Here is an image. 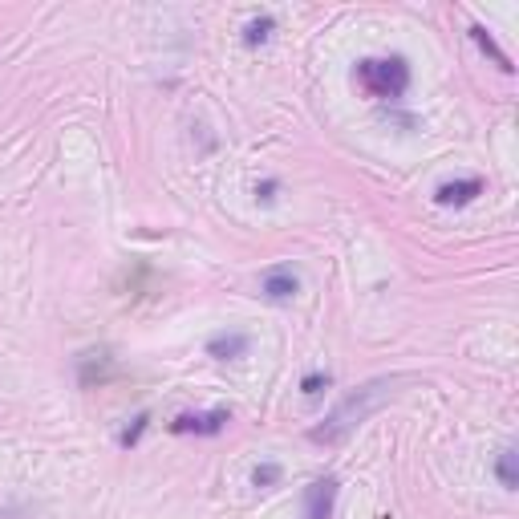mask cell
Here are the masks:
<instances>
[{
    "label": "cell",
    "mask_w": 519,
    "mask_h": 519,
    "mask_svg": "<svg viewBox=\"0 0 519 519\" xmlns=\"http://www.w3.org/2000/svg\"><path fill=\"white\" fill-rule=\"evenodd\" d=\"M110 374H114L110 349H90V353L78 357V382H82V386H98V382H106Z\"/></svg>",
    "instance_id": "obj_6"
},
{
    "label": "cell",
    "mask_w": 519,
    "mask_h": 519,
    "mask_svg": "<svg viewBox=\"0 0 519 519\" xmlns=\"http://www.w3.org/2000/svg\"><path fill=\"white\" fill-rule=\"evenodd\" d=\"M471 37L479 41V49H483V53H491V57H495V65H499V69H507V73H511V57H507V53L495 45V37H491L483 25H471Z\"/></svg>",
    "instance_id": "obj_11"
},
{
    "label": "cell",
    "mask_w": 519,
    "mask_h": 519,
    "mask_svg": "<svg viewBox=\"0 0 519 519\" xmlns=\"http://www.w3.org/2000/svg\"><path fill=\"white\" fill-rule=\"evenodd\" d=\"M280 475H284V471H280V463H260V467L252 471V483H256L260 491H272V487L280 483Z\"/></svg>",
    "instance_id": "obj_13"
},
{
    "label": "cell",
    "mask_w": 519,
    "mask_h": 519,
    "mask_svg": "<svg viewBox=\"0 0 519 519\" xmlns=\"http://www.w3.org/2000/svg\"><path fill=\"white\" fill-rule=\"evenodd\" d=\"M248 333H215L211 341H207V353L215 357V361H240L244 353H248Z\"/></svg>",
    "instance_id": "obj_8"
},
{
    "label": "cell",
    "mask_w": 519,
    "mask_h": 519,
    "mask_svg": "<svg viewBox=\"0 0 519 519\" xmlns=\"http://www.w3.org/2000/svg\"><path fill=\"white\" fill-rule=\"evenodd\" d=\"M515 447H503L499 455H495V479H499V487L503 491H515L519 487V475H515Z\"/></svg>",
    "instance_id": "obj_9"
},
{
    "label": "cell",
    "mask_w": 519,
    "mask_h": 519,
    "mask_svg": "<svg viewBox=\"0 0 519 519\" xmlns=\"http://www.w3.org/2000/svg\"><path fill=\"white\" fill-rule=\"evenodd\" d=\"M475 195H483V179H479V175H471V179H451V183H442V187L434 191V199H438L442 207H467Z\"/></svg>",
    "instance_id": "obj_7"
},
{
    "label": "cell",
    "mask_w": 519,
    "mask_h": 519,
    "mask_svg": "<svg viewBox=\"0 0 519 519\" xmlns=\"http://www.w3.org/2000/svg\"><path fill=\"white\" fill-rule=\"evenodd\" d=\"M353 82L378 102H398L410 90L406 57H361L353 69Z\"/></svg>",
    "instance_id": "obj_2"
},
{
    "label": "cell",
    "mask_w": 519,
    "mask_h": 519,
    "mask_svg": "<svg viewBox=\"0 0 519 519\" xmlns=\"http://www.w3.org/2000/svg\"><path fill=\"white\" fill-rule=\"evenodd\" d=\"M272 29H276V17H272V13L252 17V21H248V29H244V45H264V41L272 37Z\"/></svg>",
    "instance_id": "obj_10"
},
{
    "label": "cell",
    "mask_w": 519,
    "mask_h": 519,
    "mask_svg": "<svg viewBox=\"0 0 519 519\" xmlns=\"http://www.w3.org/2000/svg\"><path fill=\"white\" fill-rule=\"evenodd\" d=\"M232 414L228 410H207V414H179L171 422L175 434H219V430H228Z\"/></svg>",
    "instance_id": "obj_5"
},
{
    "label": "cell",
    "mask_w": 519,
    "mask_h": 519,
    "mask_svg": "<svg viewBox=\"0 0 519 519\" xmlns=\"http://www.w3.org/2000/svg\"><path fill=\"white\" fill-rule=\"evenodd\" d=\"M272 191H276V179H264V183H260V187H256V195H260V199H264V203H272V199H276V195H272Z\"/></svg>",
    "instance_id": "obj_15"
},
{
    "label": "cell",
    "mask_w": 519,
    "mask_h": 519,
    "mask_svg": "<svg viewBox=\"0 0 519 519\" xmlns=\"http://www.w3.org/2000/svg\"><path fill=\"white\" fill-rule=\"evenodd\" d=\"M301 390H305V398H317L321 390H329V374H309V378L301 382Z\"/></svg>",
    "instance_id": "obj_14"
},
{
    "label": "cell",
    "mask_w": 519,
    "mask_h": 519,
    "mask_svg": "<svg viewBox=\"0 0 519 519\" xmlns=\"http://www.w3.org/2000/svg\"><path fill=\"white\" fill-rule=\"evenodd\" d=\"M146 422H151V414H146V410H142V414H134V422H130V426L118 434V447H126V451H130V447H138V438H142Z\"/></svg>",
    "instance_id": "obj_12"
},
{
    "label": "cell",
    "mask_w": 519,
    "mask_h": 519,
    "mask_svg": "<svg viewBox=\"0 0 519 519\" xmlns=\"http://www.w3.org/2000/svg\"><path fill=\"white\" fill-rule=\"evenodd\" d=\"M406 382H410V378L394 374V378H374V382H365V386L349 390V394L329 410V418H325L321 426L309 430V438H313V442H325V447H333V442L349 438L369 414H378V410L398 394V386H406Z\"/></svg>",
    "instance_id": "obj_1"
},
{
    "label": "cell",
    "mask_w": 519,
    "mask_h": 519,
    "mask_svg": "<svg viewBox=\"0 0 519 519\" xmlns=\"http://www.w3.org/2000/svg\"><path fill=\"white\" fill-rule=\"evenodd\" d=\"M260 292L268 296V301L284 305V301H292V296H296V292H301V276H296V272H292V264L268 268V272L260 276Z\"/></svg>",
    "instance_id": "obj_3"
},
{
    "label": "cell",
    "mask_w": 519,
    "mask_h": 519,
    "mask_svg": "<svg viewBox=\"0 0 519 519\" xmlns=\"http://www.w3.org/2000/svg\"><path fill=\"white\" fill-rule=\"evenodd\" d=\"M337 507V479L325 475L305 491V519H333Z\"/></svg>",
    "instance_id": "obj_4"
}]
</instances>
